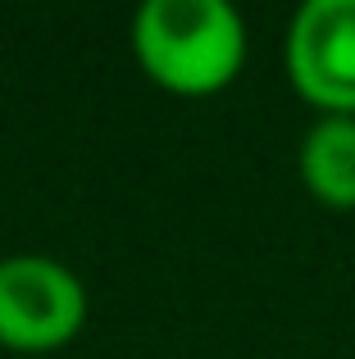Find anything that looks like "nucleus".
Here are the masks:
<instances>
[{
  "instance_id": "1",
  "label": "nucleus",
  "mask_w": 355,
  "mask_h": 359,
  "mask_svg": "<svg viewBox=\"0 0 355 359\" xmlns=\"http://www.w3.org/2000/svg\"><path fill=\"white\" fill-rule=\"evenodd\" d=\"M146 73L182 96L219 91L246 55V27L228 0H151L133 18Z\"/></svg>"
},
{
  "instance_id": "2",
  "label": "nucleus",
  "mask_w": 355,
  "mask_h": 359,
  "mask_svg": "<svg viewBox=\"0 0 355 359\" xmlns=\"http://www.w3.org/2000/svg\"><path fill=\"white\" fill-rule=\"evenodd\" d=\"M87 318V291L46 255L0 259V341L14 351H51Z\"/></svg>"
},
{
  "instance_id": "3",
  "label": "nucleus",
  "mask_w": 355,
  "mask_h": 359,
  "mask_svg": "<svg viewBox=\"0 0 355 359\" xmlns=\"http://www.w3.org/2000/svg\"><path fill=\"white\" fill-rule=\"evenodd\" d=\"M287 64L314 105L355 109V0H310L287 36Z\"/></svg>"
},
{
  "instance_id": "4",
  "label": "nucleus",
  "mask_w": 355,
  "mask_h": 359,
  "mask_svg": "<svg viewBox=\"0 0 355 359\" xmlns=\"http://www.w3.org/2000/svg\"><path fill=\"white\" fill-rule=\"evenodd\" d=\"M301 173L328 205H355V118H323L301 146Z\"/></svg>"
}]
</instances>
